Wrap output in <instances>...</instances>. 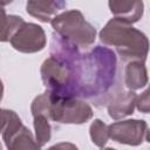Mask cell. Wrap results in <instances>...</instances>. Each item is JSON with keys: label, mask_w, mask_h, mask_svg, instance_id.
Segmentation results:
<instances>
[{"label": "cell", "mask_w": 150, "mask_h": 150, "mask_svg": "<svg viewBox=\"0 0 150 150\" xmlns=\"http://www.w3.org/2000/svg\"><path fill=\"white\" fill-rule=\"evenodd\" d=\"M82 53L80 49L60 39L52 36L50 55L42 62L40 74L46 91L56 98H80Z\"/></svg>", "instance_id": "1"}, {"label": "cell", "mask_w": 150, "mask_h": 150, "mask_svg": "<svg viewBox=\"0 0 150 150\" xmlns=\"http://www.w3.org/2000/svg\"><path fill=\"white\" fill-rule=\"evenodd\" d=\"M117 59L108 47L95 46L82 54L80 76V98L89 100L95 105H104L116 86Z\"/></svg>", "instance_id": "2"}, {"label": "cell", "mask_w": 150, "mask_h": 150, "mask_svg": "<svg viewBox=\"0 0 150 150\" xmlns=\"http://www.w3.org/2000/svg\"><path fill=\"white\" fill-rule=\"evenodd\" d=\"M98 38L103 45L115 48L123 61L146 60L149 40L143 32L130 23L112 18L101 29Z\"/></svg>", "instance_id": "3"}, {"label": "cell", "mask_w": 150, "mask_h": 150, "mask_svg": "<svg viewBox=\"0 0 150 150\" xmlns=\"http://www.w3.org/2000/svg\"><path fill=\"white\" fill-rule=\"evenodd\" d=\"M50 25L60 39L79 49H86L95 42L96 28L86 20L79 9L59 13L50 21Z\"/></svg>", "instance_id": "4"}, {"label": "cell", "mask_w": 150, "mask_h": 150, "mask_svg": "<svg viewBox=\"0 0 150 150\" xmlns=\"http://www.w3.org/2000/svg\"><path fill=\"white\" fill-rule=\"evenodd\" d=\"M48 112L50 121L62 124H83L91 120L94 114L90 104L82 98H56L50 95Z\"/></svg>", "instance_id": "5"}, {"label": "cell", "mask_w": 150, "mask_h": 150, "mask_svg": "<svg viewBox=\"0 0 150 150\" xmlns=\"http://www.w3.org/2000/svg\"><path fill=\"white\" fill-rule=\"evenodd\" d=\"M9 42L15 50L25 54H33L45 49L47 38L41 26L23 20L11 34Z\"/></svg>", "instance_id": "6"}, {"label": "cell", "mask_w": 150, "mask_h": 150, "mask_svg": "<svg viewBox=\"0 0 150 150\" xmlns=\"http://www.w3.org/2000/svg\"><path fill=\"white\" fill-rule=\"evenodd\" d=\"M1 134L7 150H41L32 131L23 125L18 114L13 110H11L9 120Z\"/></svg>", "instance_id": "7"}, {"label": "cell", "mask_w": 150, "mask_h": 150, "mask_svg": "<svg viewBox=\"0 0 150 150\" xmlns=\"http://www.w3.org/2000/svg\"><path fill=\"white\" fill-rule=\"evenodd\" d=\"M109 138L112 141L138 146L148 139V123L144 120H121L108 125Z\"/></svg>", "instance_id": "8"}, {"label": "cell", "mask_w": 150, "mask_h": 150, "mask_svg": "<svg viewBox=\"0 0 150 150\" xmlns=\"http://www.w3.org/2000/svg\"><path fill=\"white\" fill-rule=\"evenodd\" d=\"M49 95L47 91L38 95L32 104L30 111L33 115V124L35 130V141L39 146L46 145L52 137V127L49 118Z\"/></svg>", "instance_id": "9"}, {"label": "cell", "mask_w": 150, "mask_h": 150, "mask_svg": "<svg viewBox=\"0 0 150 150\" xmlns=\"http://www.w3.org/2000/svg\"><path fill=\"white\" fill-rule=\"evenodd\" d=\"M136 96L135 91L117 88L105 103L108 115L115 121H120L129 115H132Z\"/></svg>", "instance_id": "10"}, {"label": "cell", "mask_w": 150, "mask_h": 150, "mask_svg": "<svg viewBox=\"0 0 150 150\" xmlns=\"http://www.w3.org/2000/svg\"><path fill=\"white\" fill-rule=\"evenodd\" d=\"M66 2L61 0H29L26 4L27 13L41 22H50L60 11L64 9Z\"/></svg>", "instance_id": "11"}, {"label": "cell", "mask_w": 150, "mask_h": 150, "mask_svg": "<svg viewBox=\"0 0 150 150\" xmlns=\"http://www.w3.org/2000/svg\"><path fill=\"white\" fill-rule=\"evenodd\" d=\"M109 9L114 18L122 20L127 23H135L143 16L144 5L142 1H116L108 2Z\"/></svg>", "instance_id": "12"}, {"label": "cell", "mask_w": 150, "mask_h": 150, "mask_svg": "<svg viewBox=\"0 0 150 150\" xmlns=\"http://www.w3.org/2000/svg\"><path fill=\"white\" fill-rule=\"evenodd\" d=\"M148 70L145 62L129 61L124 69V84L128 90L135 91L148 84Z\"/></svg>", "instance_id": "13"}, {"label": "cell", "mask_w": 150, "mask_h": 150, "mask_svg": "<svg viewBox=\"0 0 150 150\" xmlns=\"http://www.w3.org/2000/svg\"><path fill=\"white\" fill-rule=\"evenodd\" d=\"M5 5V2H0V42L9 41V36L13 30L21 21H23V19L19 15H7Z\"/></svg>", "instance_id": "14"}, {"label": "cell", "mask_w": 150, "mask_h": 150, "mask_svg": "<svg viewBox=\"0 0 150 150\" xmlns=\"http://www.w3.org/2000/svg\"><path fill=\"white\" fill-rule=\"evenodd\" d=\"M89 135L91 142L98 148H104L109 139L108 125L100 118H95L89 127Z\"/></svg>", "instance_id": "15"}, {"label": "cell", "mask_w": 150, "mask_h": 150, "mask_svg": "<svg viewBox=\"0 0 150 150\" xmlns=\"http://www.w3.org/2000/svg\"><path fill=\"white\" fill-rule=\"evenodd\" d=\"M135 107L143 114H148L150 109V101H149V90L145 89L141 95L136 96Z\"/></svg>", "instance_id": "16"}, {"label": "cell", "mask_w": 150, "mask_h": 150, "mask_svg": "<svg viewBox=\"0 0 150 150\" xmlns=\"http://www.w3.org/2000/svg\"><path fill=\"white\" fill-rule=\"evenodd\" d=\"M47 150H79V148L70 142H60L49 146Z\"/></svg>", "instance_id": "17"}, {"label": "cell", "mask_w": 150, "mask_h": 150, "mask_svg": "<svg viewBox=\"0 0 150 150\" xmlns=\"http://www.w3.org/2000/svg\"><path fill=\"white\" fill-rule=\"evenodd\" d=\"M9 114L11 110L9 109H2L0 108V132L4 131V129L7 125V122L9 120Z\"/></svg>", "instance_id": "18"}, {"label": "cell", "mask_w": 150, "mask_h": 150, "mask_svg": "<svg viewBox=\"0 0 150 150\" xmlns=\"http://www.w3.org/2000/svg\"><path fill=\"white\" fill-rule=\"evenodd\" d=\"M2 96H4V84H2V81L0 80V102L2 100Z\"/></svg>", "instance_id": "19"}, {"label": "cell", "mask_w": 150, "mask_h": 150, "mask_svg": "<svg viewBox=\"0 0 150 150\" xmlns=\"http://www.w3.org/2000/svg\"><path fill=\"white\" fill-rule=\"evenodd\" d=\"M101 150H116L114 148H101Z\"/></svg>", "instance_id": "20"}, {"label": "cell", "mask_w": 150, "mask_h": 150, "mask_svg": "<svg viewBox=\"0 0 150 150\" xmlns=\"http://www.w3.org/2000/svg\"><path fill=\"white\" fill-rule=\"evenodd\" d=\"M0 150H2V148H1V144H0Z\"/></svg>", "instance_id": "21"}]
</instances>
